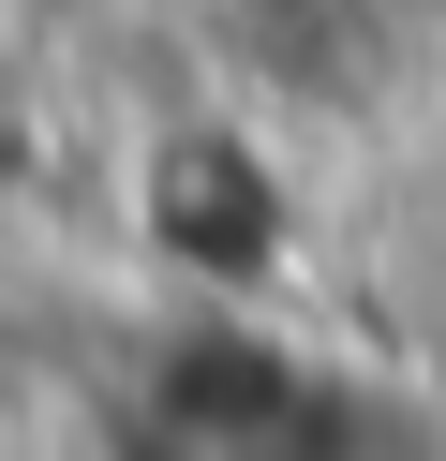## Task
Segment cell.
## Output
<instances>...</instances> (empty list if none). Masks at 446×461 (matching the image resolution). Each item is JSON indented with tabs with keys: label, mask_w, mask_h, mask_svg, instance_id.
Masks as SVG:
<instances>
[{
	"label": "cell",
	"mask_w": 446,
	"mask_h": 461,
	"mask_svg": "<svg viewBox=\"0 0 446 461\" xmlns=\"http://www.w3.org/2000/svg\"><path fill=\"white\" fill-rule=\"evenodd\" d=\"M149 461H446V372L194 328L149 372Z\"/></svg>",
	"instance_id": "1"
},
{
	"label": "cell",
	"mask_w": 446,
	"mask_h": 461,
	"mask_svg": "<svg viewBox=\"0 0 446 461\" xmlns=\"http://www.w3.org/2000/svg\"><path fill=\"white\" fill-rule=\"evenodd\" d=\"M15 45H30V0H0V75H15Z\"/></svg>",
	"instance_id": "4"
},
{
	"label": "cell",
	"mask_w": 446,
	"mask_h": 461,
	"mask_svg": "<svg viewBox=\"0 0 446 461\" xmlns=\"http://www.w3.org/2000/svg\"><path fill=\"white\" fill-rule=\"evenodd\" d=\"M0 461H59V447H45V417H15V402H0Z\"/></svg>",
	"instance_id": "3"
},
{
	"label": "cell",
	"mask_w": 446,
	"mask_h": 461,
	"mask_svg": "<svg viewBox=\"0 0 446 461\" xmlns=\"http://www.w3.org/2000/svg\"><path fill=\"white\" fill-rule=\"evenodd\" d=\"M223 31L283 104H372L416 45V0H223Z\"/></svg>",
	"instance_id": "2"
}]
</instances>
